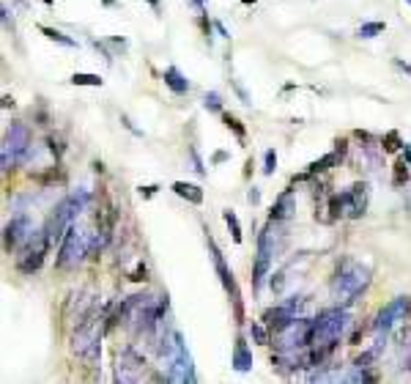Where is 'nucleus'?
Listing matches in <instances>:
<instances>
[{"instance_id":"obj_14","label":"nucleus","mask_w":411,"mask_h":384,"mask_svg":"<svg viewBox=\"0 0 411 384\" xmlns=\"http://www.w3.org/2000/svg\"><path fill=\"white\" fill-rule=\"evenodd\" d=\"M173 192L179 195V198H184L189 203H203V190L198 187V184H186V182H176L173 184Z\"/></svg>"},{"instance_id":"obj_8","label":"nucleus","mask_w":411,"mask_h":384,"mask_svg":"<svg viewBox=\"0 0 411 384\" xmlns=\"http://www.w3.org/2000/svg\"><path fill=\"white\" fill-rule=\"evenodd\" d=\"M277 250H280V244H274V223H269L266 231L258 236V256H255V269H252V288L255 291L261 288L264 278L269 275L271 258H274Z\"/></svg>"},{"instance_id":"obj_9","label":"nucleus","mask_w":411,"mask_h":384,"mask_svg":"<svg viewBox=\"0 0 411 384\" xmlns=\"http://www.w3.org/2000/svg\"><path fill=\"white\" fill-rule=\"evenodd\" d=\"M145 373V360L135 351V349H123L116 357V382L135 384L140 382Z\"/></svg>"},{"instance_id":"obj_4","label":"nucleus","mask_w":411,"mask_h":384,"mask_svg":"<svg viewBox=\"0 0 411 384\" xmlns=\"http://www.w3.org/2000/svg\"><path fill=\"white\" fill-rule=\"evenodd\" d=\"M349 313L343 310V305L329 307L324 313H318V319H313V335L310 346H337L340 335L349 329Z\"/></svg>"},{"instance_id":"obj_12","label":"nucleus","mask_w":411,"mask_h":384,"mask_svg":"<svg viewBox=\"0 0 411 384\" xmlns=\"http://www.w3.org/2000/svg\"><path fill=\"white\" fill-rule=\"evenodd\" d=\"M343 203H346L349 217H362L365 209H368V184L359 182V184H354L351 190H346V192H343Z\"/></svg>"},{"instance_id":"obj_1","label":"nucleus","mask_w":411,"mask_h":384,"mask_svg":"<svg viewBox=\"0 0 411 384\" xmlns=\"http://www.w3.org/2000/svg\"><path fill=\"white\" fill-rule=\"evenodd\" d=\"M370 266H362L354 258H343L337 263V272H334V280H332V300L334 305H351L356 302L370 285Z\"/></svg>"},{"instance_id":"obj_2","label":"nucleus","mask_w":411,"mask_h":384,"mask_svg":"<svg viewBox=\"0 0 411 384\" xmlns=\"http://www.w3.org/2000/svg\"><path fill=\"white\" fill-rule=\"evenodd\" d=\"M102 332H104V316L99 313V307L94 313H88L74 329H72V349L88 368L99 363L102 357Z\"/></svg>"},{"instance_id":"obj_27","label":"nucleus","mask_w":411,"mask_h":384,"mask_svg":"<svg viewBox=\"0 0 411 384\" xmlns=\"http://www.w3.org/2000/svg\"><path fill=\"white\" fill-rule=\"evenodd\" d=\"M203 104H206V110H220V107H223V99H220L217 91H211V94H206Z\"/></svg>"},{"instance_id":"obj_22","label":"nucleus","mask_w":411,"mask_h":384,"mask_svg":"<svg viewBox=\"0 0 411 384\" xmlns=\"http://www.w3.org/2000/svg\"><path fill=\"white\" fill-rule=\"evenodd\" d=\"M223 121H225V126L227 129H233V132H236V138H239V141H244V126H242V121H239V119H236V116H230V113H225V116H223Z\"/></svg>"},{"instance_id":"obj_13","label":"nucleus","mask_w":411,"mask_h":384,"mask_svg":"<svg viewBox=\"0 0 411 384\" xmlns=\"http://www.w3.org/2000/svg\"><path fill=\"white\" fill-rule=\"evenodd\" d=\"M233 368L239 373H247L252 368V351L247 349L244 338H236V346H233Z\"/></svg>"},{"instance_id":"obj_15","label":"nucleus","mask_w":411,"mask_h":384,"mask_svg":"<svg viewBox=\"0 0 411 384\" xmlns=\"http://www.w3.org/2000/svg\"><path fill=\"white\" fill-rule=\"evenodd\" d=\"M164 85H167L170 91H176V94H186V91H189V82L184 80V75H181L176 66H167V69H164Z\"/></svg>"},{"instance_id":"obj_29","label":"nucleus","mask_w":411,"mask_h":384,"mask_svg":"<svg viewBox=\"0 0 411 384\" xmlns=\"http://www.w3.org/2000/svg\"><path fill=\"white\" fill-rule=\"evenodd\" d=\"M189 157H192V165H195V170L203 176L206 168H203V162H201V157H198V151H195V148H189Z\"/></svg>"},{"instance_id":"obj_16","label":"nucleus","mask_w":411,"mask_h":384,"mask_svg":"<svg viewBox=\"0 0 411 384\" xmlns=\"http://www.w3.org/2000/svg\"><path fill=\"white\" fill-rule=\"evenodd\" d=\"M398 363H400V368L411 371V329H403L398 335Z\"/></svg>"},{"instance_id":"obj_32","label":"nucleus","mask_w":411,"mask_h":384,"mask_svg":"<svg viewBox=\"0 0 411 384\" xmlns=\"http://www.w3.org/2000/svg\"><path fill=\"white\" fill-rule=\"evenodd\" d=\"M403 157H406V160L411 162V146H406V151H403Z\"/></svg>"},{"instance_id":"obj_25","label":"nucleus","mask_w":411,"mask_h":384,"mask_svg":"<svg viewBox=\"0 0 411 384\" xmlns=\"http://www.w3.org/2000/svg\"><path fill=\"white\" fill-rule=\"evenodd\" d=\"M400 146H403V143H400V135H398V132H387V138L381 141V148H384L387 154H392V151H398Z\"/></svg>"},{"instance_id":"obj_26","label":"nucleus","mask_w":411,"mask_h":384,"mask_svg":"<svg viewBox=\"0 0 411 384\" xmlns=\"http://www.w3.org/2000/svg\"><path fill=\"white\" fill-rule=\"evenodd\" d=\"M274 170H277V151H274V148H269L266 157H264V173L271 176Z\"/></svg>"},{"instance_id":"obj_10","label":"nucleus","mask_w":411,"mask_h":384,"mask_svg":"<svg viewBox=\"0 0 411 384\" xmlns=\"http://www.w3.org/2000/svg\"><path fill=\"white\" fill-rule=\"evenodd\" d=\"M411 310V300L409 297H398V300H392L378 316H376V324H373V329L376 332H381V335H387L395 324L406 322V316H409Z\"/></svg>"},{"instance_id":"obj_6","label":"nucleus","mask_w":411,"mask_h":384,"mask_svg":"<svg viewBox=\"0 0 411 384\" xmlns=\"http://www.w3.org/2000/svg\"><path fill=\"white\" fill-rule=\"evenodd\" d=\"M47 250H50V236H47V231H44V228H41V231H33V234L28 236V242L20 247V256H17V269H20V275H33L41 263H44Z\"/></svg>"},{"instance_id":"obj_34","label":"nucleus","mask_w":411,"mask_h":384,"mask_svg":"<svg viewBox=\"0 0 411 384\" xmlns=\"http://www.w3.org/2000/svg\"><path fill=\"white\" fill-rule=\"evenodd\" d=\"M406 3H409V6H411V0H406Z\"/></svg>"},{"instance_id":"obj_19","label":"nucleus","mask_w":411,"mask_h":384,"mask_svg":"<svg viewBox=\"0 0 411 384\" xmlns=\"http://www.w3.org/2000/svg\"><path fill=\"white\" fill-rule=\"evenodd\" d=\"M39 31L47 36L50 41H58V44H63V47H77V41L69 39V36H63L61 31H55V28H47V25H39Z\"/></svg>"},{"instance_id":"obj_28","label":"nucleus","mask_w":411,"mask_h":384,"mask_svg":"<svg viewBox=\"0 0 411 384\" xmlns=\"http://www.w3.org/2000/svg\"><path fill=\"white\" fill-rule=\"evenodd\" d=\"M129 280H135V283H140V280H145V263H143V261L137 263V269H135V272L129 275Z\"/></svg>"},{"instance_id":"obj_20","label":"nucleus","mask_w":411,"mask_h":384,"mask_svg":"<svg viewBox=\"0 0 411 384\" xmlns=\"http://www.w3.org/2000/svg\"><path fill=\"white\" fill-rule=\"evenodd\" d=\"M378 33H384V22H365V25H359V31H356L359 39H376Z\"/></svg>"},{"instance_id":"obj_17","label":"nucleus","mask_w":411,"mask_h":384,"mask_svg":"<svg viewBox=\"0 0 411 384\" xmlns=\"http://www.w3.org/2000/svg\"><path fill=\"white\" fill-rule=\"evenodd\" d=\"M291 212H293V195L286 192V195H280L277 203H274V209H271V220H277V223H283L291 217Z\"/></svg>"},{"instance_id":"obj_33","label":"nucleus","mask_w":411,"mask_h":384,"mask_svg":"<svg viewBox=\"0 0 411 384\" xmlns=\"http://www.w3.org/2000/svg\"><path fill=\"white\" fill-rule=\"evenodd\" d=\"M244 3H255V0H244Z\"/></svg>"},{"instance_id":"obj_23","label":"nucleus","mask_w":411,"mask_h":384,"mask_svg":"<svg viewBox=\"0 0 411 384\" xmlns=\"http://www.w3.org/2000/svg\"><path fill=\"white\" fill-rule=\"evenodd\" d=\"M249 335H252V341H255V344H261V346L269 344V332L264 329V324L252 322V327H249Z\"/></svg>"},{"instance_id":"obj_3","label":"nucleus","mask_w":411,"mask_h":384,"mask_svg":"<svg viewBox=\"0 0 411 384\" xmlns=\"http://www.w3.org/2000/svg\"><path fill=\"white\" fill-rule=\"evenodd\" d=\"M85 206H88V192L80 190V192L66 195V198L52 209V214H50L47 223H44V231H47V236H50V244H55L58 239H63V234L74 225L77 214L85 212Z\"/></svg>"},{"instance_id":"obj_24","label":"nucleus","mask_w":411,"mask_h":384,"mask_svg":"<svg viewBox=\"0 0 411 384\" xmlns=\"http://www.w3.org/2000/svg\"><path fill=\"white\" fill-rule=\"evenodd\" d=\"M72 82H74V85H96V88H102L104 80L99 75H80V72H77V75L72 77Z\"/></svg>"},{"instance_id":"obj_31","label":"nucleus","mask_w":411,"mask_h":384,"mask_svg":"<svg viewBox=\"0 0 411 384\" xmlns=\"http://www.w3.org/2000/svg\"><path fill=\"white\" fill-rule=\"evenodd\" d=\"M395 66L400 69V72H406V75H411V63H403L400 58H395Z\"/></svg>"},{"instance_id":"obj_11","label":"nucleus","mask_w":411,"mask_h":384,"mask_svg":"<svg viewBox=\"0 0 411 384\" xmlns=\"http://www.w3.org/2000/svg\"><path fill=\"white\" fill-rule=\"evenodd\" d=\"M33 231H30V220L25 217V214H17L11 223L6 225V236H3V244H6V250H17L22 244L28 242V236H30Z\"/></svg>"},{"instance_id":"obj_21","label":"nucleus","mask_w":411,"mask_h":384,"mask_svg":"<svg viewBox=\"0 0 411 384\" xmlns=\"http://www.w3.org/2000/svg\"><path fill=\"white\" fill-rule=\"evenodd\" d=\"M223 217H225L227 228H230V234H233V242L242 244V225H239V217H236L233 212H223Z\"/></svg>"},{"instance_id":"obj_5","label":"nucleus","mask_w":411,"mask_h":384,"mask_svg":"<svg viewBox=\"0 0 411 384\" xmlns=\"http://www.w3.org/2000/svg\"><path fill=\"white\" fill-rule=\"evenodd\" d=\"M91 253V234L80 228V225H72L61 239V250H58V269H77L85 256Z\"/></svg>"},{"instance_id":"obj_18","label":"nucleus","mask_w":411,"mask_h":384,"mask_svg":"<svg viewBox=\"0 0 411 384\" xmlns=\"http://www.w3.org/2000/svg\"><path fill=\"white\" fill-rule=\"evenodd\" d=\"M409 168H411V162L406 160V157H403V160H398V165H395V176H392V184H395V187H403V184L411 179Z\"/></svg>"},{"instance_id":"obj_7","label":"nucleus","mask_w":411,"mask_h":384,"mask_svg":"<svg viewBox=\"0 0 411 384\" xmlns=\"http://www.w3.org/2000/svg\"><path fill=\"white\" fill-rule=\"evenodd\" d=\"M208 250H211V261H214V269H217V275H220V283H223V288H225L227 297H230V302H233L236 322H244V305H242L239 285H236V280H233V272H230V266L225 263L223 253H220V247L214 244V239H211V236H208Z\"/></svg>"},{"instance_id":"obj_30","label":"nucleus","mask_w":411,"mask_h":384,"mask_svg":"<svg viewBox=\"0 0 411 384\" xmlns=\"http://www.w3.org/2000/svg\"><path fill=\"white\" fill-rule=\"evenodd\" d=\"M247 201L252 203V206H255V203H261V192H258V190H255V187H252V190H249V192H247Z\"/></svg>"}]
</instances>
